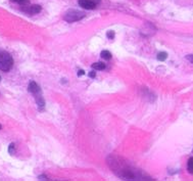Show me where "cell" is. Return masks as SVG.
I'll return each instance as SVG.
<instances>
[{
  "label": "cell",
  "mask_w": 193,
  "mask_h": 181,
  "mask_svg": "<svg viewBox=\"0 0 193 181\" xmlns=\"http://www.w3.org/2000/svg\"><path fill=\"white\" fill-rule=\"evenodd\" d=\"M13 66V56L5 50H0V70L3 72L10 71Z\"/></svg>",
  "instance_id": "obj_1"
},
{
  "label": "cell",
  "mask_w": 193,
  "mask_h": 181,
  "mask_svg": "<svg viewBox=\"0 0 193 181\" xmlns=\"http://www.w3.org/2000/svg\"><path fill=\"white\" fill-rule=\"evenodd\" d=\"M85 16V13L77 9H70L64 13V21L68 23H74L82 20Z\"/></svg>",
  "instance_id": "obj_2"
},
{
  "label": "cell",
  "mask_w": 193,
  "mask_h": 181,
  "mask_svg": "<svg viewBox=\"0 0 193 181\" xmlns=\"http://www.w3.org/2000/svg\"><path fill=\"white\" fill-rule=\"evenodd\" d=\"M78 3L85 9H94L100 3V0H79Z\"/></svg>",
  "instance_id": "obj_3"
},
{
  "label": "cell",
  "mask_w": 193,
  "mask_h": 181,
  "mask_svg": "<svg viewBox=\"0 0 193 181\" xmlns=\"http://www.w3.org/2000/svg\"><path fill=\"white\" fill-rule=\"evenodd\" d=\"M23 11H25V13H28V14L33 16V14H37V13H40V11H41V6H40V5H31V6L23 8Z\"/></svg>",
  "instance_id": "obj_4"
},
{
  "label": "cell",
  "mask_w": 193,
  "mask_h": 181,
  "mask_svg": "<svg viewBox=\"0 0 193 181\" xmlns=\"http://www.w3.org/2000/svg\"><path fill=\"white\" fill-rule=\"evenodd\" d=\"M28 90H29V92H31L32 94H34V95L40 94L41 93V88L35 81H31L28 86Z\"/></svg>",
  "instance_id": "obj_5"
},
{
  "label": "cell",
  "mask_w": 193,
  "mask_h": 181,
  "mask_svg": "<svg viewBox=\"0 0 193 181\" xmlns=\"http://www.w3.org/2000/svg\"><path fill=\"white\" fill-rule=\"evenodd\" d=\"M35 100H36V103H37V106H38V107H39V110H40L44 109V107H45V101H44V99H43L42 95H41V94L35 95Z\"/></svg>",
  "instance_id": "obj_6"
},
{
  "label": "cell",
  "mask_w": 193,
  "mask_h": 181,
  "mask_svg": "<svg viewBox=\"0 0 193 181\" xmlns=\"http://www.w3.org/2000/svg\"><path fill=\"white\" fill-rule=\"evenodd\" d=\"M100 56L103 58V60H109L110 58H112V53H110L109 51H107V50H103V51H101Z\"/></svg>",
  "instance_id": "obj_7"
},
{
  "label": "cell",
  "mask_w": 193,
  "mask_h": 181,
  "mask_svg": "<svg viewBox=\"0 0 193 181\" xmlns=\"http://www.w3.org/2000/svg\"><path fill=\"white\" fill-rule=\"evenodd\" d=\"M92 68L95 70H98V71H102V70L105 69V65L103 63H95L92 65Z\"/></svg>",
  "instance_id": "obj_8"
},
{
  "label": "cell",
  "mask_w": 193,
  "mask_h": 181,
  "mask_svg": "<svg viewBox=\"0 0 193 181\" xmlns=\"http://www.w3.org/2000/svg\"><path fill=\"white\" fill-rule=\"evenodd\" d=\"M166 58H168V53H166V52H159V53L157 54V60H159V62H163Z\"/></svg>",
  "instance_id": "obj_9"
},
{
  "label": "cell",
  "mask_w": 193,
  "mask_h": 181,
  "mask_svg": "<svg viewBox=\"0 0 193 181\" xmlns=\"http://www.w3.org/2000/svg\"><path fill=\"white\" fill-rule=\"evenodd\" d=\"M187 170L191 174H193V157H190L188 160V163H187Z\"/></svg>",
  "instance_id": "obj_10"
},
{
  "label": "cell",
  "mask_w": 193,
  "mask_h": 181,
  "mask_svg": "<svg viewBox=\"0 0 193 181\" xmlns=\"http://www.w3.org/2000/svg\"><path fill=\"white\" fill-rule=\"evenodd\" d=\"M13 2H16L17 4H20V5H26L28 4L29 2H30V0H11Z\"/></svg>",
  "instance_id": "obj_11"
},
{
  "label": "cell",
  "mask_w": 193,
  "mask_h": 181,
  "mask_svg": "<svg viewBox=\"0 0 193 181\" xmlns=\"http://www.w3.org/2000/svg\"><path fill=\"white\" fill-rule=\"evenodd\" d=\"M8 153H9L10 154H14V143H11L9 145V147H8Z\"/></svg>",
  "instance_id": "obj_12"
},
{
  "label": "cell",
  "mask_w": 193,
  "mask_h": 181,
  "mask_svg": "<svg viewBox=\"0 0 193 181\" xmlns=\"http://www.w3.org/2000/svg\"><path fill=\"white\" fill-rule=\"evenodd\" d=\"M113 37H115V32H113V31H109V33H107V38L109 39H113Z\"/></svg>",
  "instance_id": "obj_13"
},
{
  "label": "cell",
  "mask_w": 193,
  "mask_h": 181,
  "mask_svg": "<svg viewBox=\"0 0 193 181\" xmlns=\"http://www.w3.org/2000/svg\"><path fill=\"white\" fill-rule=\"evenodd\" d=\"M186 58L189 60V62H191V63H193V54H189V55H187Z\"/></svg>",
  "instance_id": "obj_14"
},
{
  "label": "cell",
  "mask_w": 193,
  "mask_h": 181,
  "mask_svg": "<svg viewBox=\"0 0 193 181\" xmlns=\"http://www.w3.org/2000/svg\"><path fill=\"white\" fill-rule=\"evenodd\" d=\"M95 75H96V74H95V72H93V71L89 73V77H91V78H94V77H95Z\"/></svg>",
  "instance_id": "obj_15"
},
{
  "label": "cell",
  "mask_w": 193,
  "mask_h": 181,
  "mask_svg": "<svg viewBox=\"0 0 193 181\" xmlns=\"http://www.w3.org/2000/svg\"><path fill=\"white\" fill-rule=\"evenodd\" d=\"M84 75V71H79L78 72V76L80 77V76H83Z\"/></svg>",
  "instance_id": "obj_16"
},
{
  "label": "cell",
  "mask_w": 193,
  "mask_h": 181,
  "mask_svg": "<svg viewBox=\"0 0 193 181\" xmlns=\"http://www.w3.org/2000/svg\"><path fill=\"white\" fill-rule=\"evenodd\" d=\"M1 128H2V127H1V125H0V129H1Z\"/></svg>",
  "instance_id": "obj_17"
},
{
  "label": "cell",
  "mask_w": 193,
  "mask_h": 181,
  "mask_svg": "<svg viewBox=\"0 0 193 181\" xmlns=\"http://www.w3.org/2000/svg\"><path fill=\"white\" fill-rule=\"evenodd\" d=\"M0 81H1V77H0Z\"/></svg>",
  "instance_id": "obj_18"
}]
</instances>
